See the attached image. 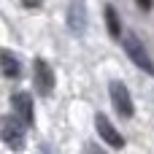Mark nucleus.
<instances>
[{"instance_id": "obj_7", "label": "nucleus", "mask_w": 154, "mask_h": 154, "mask_svg": "<svg viewBox=\"0 0 154 154\" xmlns=\"http://www.w3.org/2000/svg\"><path fill=\"white\" fill-rule=\"evenodd\" d=\"M68 27L76 35H81L87 30V3L84 0H70V5H68Z\"/></svg>"}, {"instance_id": "obj_6", "label": "nucleus", "mask_w": 154, "mask_h": 154, "mask_svg": "<svg viewBox=\"0 0 154 154\" xmlns=\"http://www.w3.org/2000/svg\"><path fill=\"white\" fill-rule=\"evenodd\" d=\"M11 108H14V114H16L27 127H32V122H35V108H32L30 92H14V95H11Z\"/></svg>"}, {"instance_id": "obj_10", "label": "nucleus", "mask_w": 154, "mask_h": 154, "mask_svg": "<svg viewBox=\"0 0 154 154\" xmlns=\"http://www.w3.org/2000/svg\"><path fill=\"white\" fill-rule=\"evenodd\" d=\"M41 3H43V0H22V5H24L27 11H38V8H41Z\"/></svg>"}, {"instance_id": "obj_1", "label": "nucleus", "mask_w": 154, "mask_h": 154, "mask_svg": "<svg viewBox=\"0 0 154 154\" xmlns=\"http://www.w3.org/2000/svg\"><path fill=\"white\" fill-rule=\"evenodd\" d=\"M24 135H27V125L16 114L0 116V138H3V143L11 152H22L24 149Z\"/></svg>"}, {"instance_id": "obj_9", "label": "nucleus", "mask_w": 154, "mask_h": 154, "mask_svg": "<svg viewBox=\"0 0 154 154\" xmlns=\"http://www.w3.org/2000/svg\"><path fill=\"white\" fill-rule=\"evenodd\" d=\"M103 16H106L108 35H111L114 41H119V38H122V22H119V14H116V8H114L111 3H106V5H103Z\"/></svg>"}, {"instance_id": "obj_4", "label": "nucleus", "mask_w": 154, "mask_h": 154, "mask_svg": "<svg viewBox=\"0 0 154 154\" xmlns=\"http://www.w3.org/2000/svg\"><path fill=\"white\" fill-rule=\"evenodd\" d=\"M32 81H35V89H38L41 97H51V92H54V70L43 57L32 60Z\"/></svg>"}, {"instance_id": "obj_5", "label": "nucleus", "mask_w": 154, "mask_h": 154, "mask_svg": "<svg viewBox=\"0 0 154 154\" xmlns=\"http://www.w3.org/2000/svg\"><path fill=\"white\" fill-rule=\"evenodd\" d=\"M95 130H97V135L106 141V146H111V149H125V138H122V133L111 125V119L106 116V114H95Z\"/></svg>"}, {"instance_id": "obj_11", "label": "nucleus", "mask_w": 154, "mask_h": 154, "mask_svg": "<svg viewBox=\"0 0 154 154\" xmlns=\"http://www.w3.org/2000/svg\"><path fill=\"white\" fill-rule=\"evenodd\" d=\"M152 3H154V0H135V5H138L141 11H149V8H152Z\"/></svg>"}, {"instance_id": "obj_3", "label": "nucleus", "mask_w": 154, "mask_h": 154, "mask_svg": "<svg viewBox=\"0 0 154 154\" xmlns=\"http://www.w3.org/2000/svg\"><path fill=\"white\" fill-rule=\"evenodd\" d=\"M108 92H111V103H114L116 114H119L122 119H133V116H135V103H133L130 89H127L122 81L114 79V81L108 84Z\"/></svg>"}, {"instance_id": "obj_12", "label": "nucleus", "mask_w": 154, "mask_h": 154, "mask_svg": "<svg viewBox=\"0 0 154 154\" xmlns=\"http://www.w3.org/2000/svg\"><path fill=\"white\" fill-rule=\"evenodd\" d=\"M41 154H51V152H49V146H41Z\"/></svg>"}, {"instance_id": "obj_2", "label": "nucleus", "mask_w": 154, "mask_h": 154, "mask_svg": "<svg viewBox=\"0 0 154 154\" xmlns=\"http://www.w3.org/2000/svg\"><path fill=\"white\" fill-rule=\"evenodd\" d=\"M122 46H125V51H127V57L135 62V68H141L143 73H149L154 76V60L152 54L146 51V46H143V41L133 32V30H127V35H122Z\"/></svg>"}, {"instance_id": "obj_8", "label": "nucleus", "mask_w": 154, "mask_h": 154, "mask_svg": "<svg viewBox=\"0 0 154 154\" xmlns=\"http://www.w3.org/2000/svg\"><path fill=\"white\" fill-rule=\"evenodd\" d=\"M0 70L5 79H19L22 76V62L19 57H14L8 49H0Z\"/></svg>"}]
</instances>
